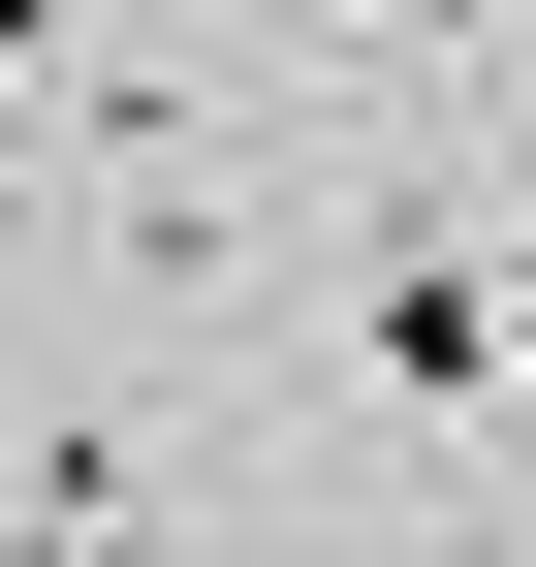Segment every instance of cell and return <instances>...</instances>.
Here are the masks:
<instances>
[{"label":"cell","mask_w":536,"mask_h":567,"mask_svg":"<svg viewBox=\"0 0 536 567\" xmlns=\"http://www.w3.org/2000/svg\"><path fill=\"white\" fill-rule=\"evenodd\" d=\"M348 379H379V410H442V442H474V410L536 379V284H505V252H379V316H348Z\"/></svg>","instance_id":"6da1fadb"},{"label":"cell","mask_w":536,"mask_h":567,"mask_svg":"<svg viewBox=\"0 0 536 567\" xmlns=\"http://www.w3.org/2000/svg\"><path fill=\"white\" fill-rule=\"evenodd\" d=\"M32 63H63V0H0V95H32Z\"/></svg>","instance_id":"7a4b0ae2"},{"label":"cell","mask_w":536,"mask_h":567,"mask_svg":"<svg viewBox=\"0 0 536 567\" xmlns=\"http://www.w3.org/2000/svg\"><path fill=\"white\" fill-rule=\"evenodd\" d=\"M474 567H536V536H474Z\"/></svg>","instance_id":"3957f363"}]
</instances>
